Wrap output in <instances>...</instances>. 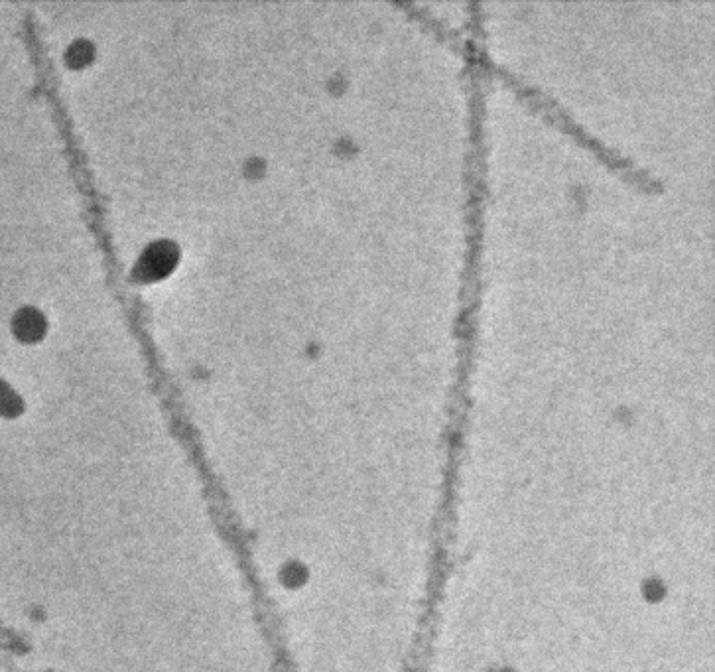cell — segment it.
<instances>
[{"instance_id":"obj_1","label":"cell","mask_w":715,"mask_h":672,"mask_svg":"<svg viewBox=\"0 0 715 672\" xmlns=\"http://www.w3.org/2000/svg\"><path fill=\"white\" fill-rule=\"evenodd\" d=\"M16 325H18L20 335H24L26 340H30V337H34V335L40 332V318L36 313L24 312L18 318V323H16Z\"/></svg>"},{"instance_id":"obj_2","label":"cell","mask_w":715,"mask_h":672,"mask_svg":"<svg viewBox=\"0 0 715 672\" xmlns=\"http://www.w3.org/2000/svg\"><path fill=\"white\" fill-rule=\"evenodd\" d=\"M16 407V397L10 395L6 388L0 385V410H14Z\"/></svg>"}]
</instances>
